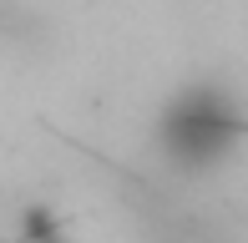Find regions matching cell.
Returning a JSON list of instances; mask_svg holds the SVG:
<instances>
[{"label":"cell","instance_id":"6da1fadb","mask_svg":"<svg viewBox=\"0 0 248 243\" xmlns=\"http://www.w3.org/2000/svg\"><path fill=\"white\" fill-rule=\"evenodd\" d=\"M46 36L36 10H26L20 0H0V41H36Z\"/></svg>","mask_w":248,"mask_h":243}]
</instances>
